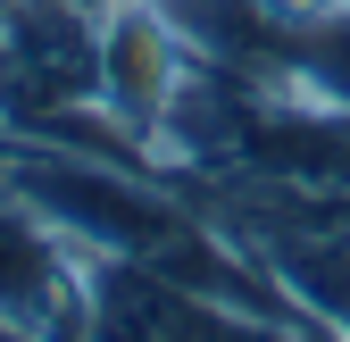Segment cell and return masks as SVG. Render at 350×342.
Masks as SVG:
<instances>
[{"mask_svg": "<svg viewBox=\"0 0 350 342\" xmlns=\"http://www.w3.org/2000/svg\"><path fill=\"white\" fill-rule=\"evenodd\" d=\"M192 51L175 42V25L159 17V0H125V9L100 17V109L150 150L159 117L175 101V83H184Z\"/></svg>", "mask_w": 350, "mask_h": 342, "instance_id": "3", "label": "cell"}, {"mask_svg": "<svg viewBox=\"0 0 350 342\" xmlns=\"http://www.w3.org/2000/svg\"><path fill=\"white\" fill-rule=\"evenodd\" d=\"M0 342H33V334H17V326H0Z\"/></svg>", "mask_w": 350, "mask_h": 342, "instance_id": "5", "label": "cell"}, {"mask_svg": "<svg viewBox=\"0 0 350 342\" xmlns=\"http://www.w3.org/2000/svg\"><path fill=\"white\" fill-rule=\"evenodd\" d=\"M0 17H9V0H0Z\"/></svg>", "mask_w": 350, "mask_h": 342, "instance_id": "6", "label": "cell"}, {"mask_svg": "<svg viewBox=\"0 0 350 342\" xmlns=\"http://www.w3.org/2000/svg\"><path fill=\"white\" fill-rule=\"evenodd\" d=\"M0 326L33 342L83 334V250L17 192L0 200Z\"/></svg>", "mask_w": 350, "mask_h": 342, "instance_id": "2", "label": "cell"}, {"mask_svg": "<svg viewBox=\"0 0 350 342\" xmlns=\"http://www.w3.org/2000/svg\"><path fill=\"white\" fill-rule=\"evenodd\" d=\"M83 342H292V334L284 317L192 292L167 267L83 250Z\"/></svg>", "mask_w": 350, "mask_h": 342, "instance_id": "1", "label": "cell"}, {"mask_svg": "<svg viewBox=\"0 0 350 342\" xmlns=\"http://www.w3.org/2000/svg\"><path fill=\"white\" fill-rule=\"evenodd\" d=\"M83 9H92V17H109V9H125V0H83Z\"/></svg>", "mask_w": 350, "mask_h": 342, "instance_id": "4", "label": "cell"}]
</instances>
